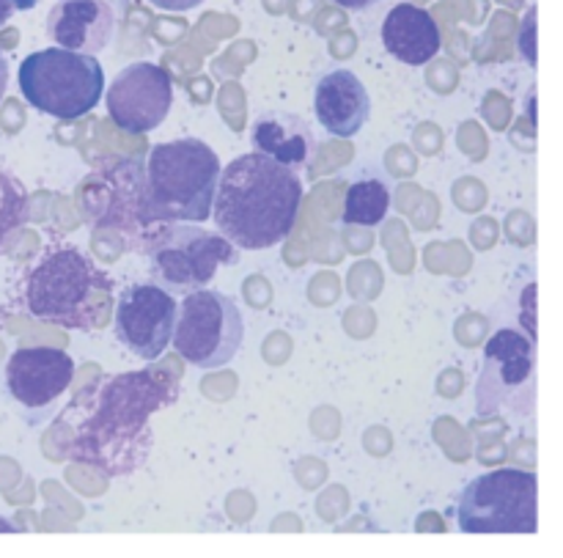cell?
I'll return each instance as SVG.
<instances>
[{
    "instance_id": "9c48e42d",
    "label": "cell",
    "mask_w": 563,
    "mask_h": 558,
    "mask_svg": "<svg viewBox=\"0 0 563 558\" xmlns=\"http://www.w3.org/2000/svg\"><path fill=\"white\" fill-rule=\"evenodd\" d=\"M80 204L88 223L119 231L132 248H143L146 237L159 226L146 212L141 160H113L88 174L80 187Z\"/></svg>"
},
{
    "instance_id": "44dd1931",
    "label": "cell",
    "mask_w": 563,
    "mask_h": 558,
    "mask_svg": "<svg viewBox=\"0 0 563 558\" xmlns=\"http://www.w3.org/2000/svg\"><path fill=\"white\" fill-rule=\"evenodd\" d=\"M148 3L163 11H190L196 6H201L203 0H148Z\"/></svg>"
},
{
    "instance_id": "d6986e66",
    "label": "cell",
    "mask_w": 563,
    "mask_h": 558,
    "mask_svg": "<svg viewBox=\"0 0 563 558\" xmlns=\"http://www.w3.org/2000/svg\"><path fill=\"white\" fill-rule=\"evenodd\" d=\"M27 223V193L14 176L0 171V251Z\"/></svg>"
},
{
    "instance_id": "9a60e30c",
    "label": "cell",
    "mask_w": 563,
    "mask_h": 558,
    "mask_svg": "<svg viewBox=\"0 0 563 558\" xmlns=\"http://www.w3.org/2000/svg\"><path fill=\"white\" fill-rule=\"evenodd\" d=\"M313 113L333 138H355L372 119V97L355 72L333 69L317 83Z\"/></svg>"
},
{
    "instance_id": "ac0fdd59",
    "label": "cell",
    "mask_w": 563,
    "mask_h": 558,
    "mask_svg": "<svg viewBox=\"0 0 563 558\" xmlns=\"http://www.w3.org/2000/svg\"><path fill=\"white\" fill-rule=\"evenodd\" d=\"M390 209V190L379 179H361L346 187L344 223L346 226H379Z\"/></svg>"
},
{
    "instance_id": "277c9868",
    "label": "cell",
    "mask_w": 563,
    "mask_h": 558,
    "mask_svg": "<svg viewBox=\"0 0 563 558\" xmlns=\"http://www.w3.org/2000/svg\"><path fill=\"white\" fill-rule=\"evenodd\" d=\"M220 157L198 138L157 143L143 163V196L154 223H201L212 215Z\"/></svg>"
},
{
    "instance_id": "4fadbf2b",
    "label": "cell",
    "mask_w": 563,
    "mask_h": 558,
    "mask_svg": "<svg viewBox=\"0 0 563 558\" xmlns=\"http://www.w3.org/2000/svg\"><path fill=\"white\" fill-rule=\"evenodd\" d=\"M75 380V361L53 347L16 350L5 363V389L27 411H47Z\"/></svg>"
},
{
    "instance_id": "d4e9b609",
    "label": "cell",
    "mask_w": 563,
    "mask_h": 558,
    "mask_svg": "<svg viewBox=\"0 0 563 558\" xmlns=\"http://www.w3.org/2000/svg\"><path fill=\"white\" fill-rule=\"evenodd\" d=\"M11 6H14V11H27L36 6V0H9Z\"/></svg>"
},
{
    "instance_id": "ffe728a7",
    "label": "cell",
    "mask_w": 563,
    "mask_h": 558,
    "mask_svg": "<svg viewBox=\"0 0 563 558\" xmlns=\"http://www.w3.org/2000/svg\"><path fill=\"white\" fill-rule=\"evenodd\" d=\"M537 9H528V17H526V25H522V33H520V50L526 53L528 64H533L537 61V53H533V44H537Z\"/></svg>"
},
{
    "instance_id": "8fae6325",
    "label": "cell",
    "mask_w": 563,
    "mask_h": 558,
    "mask_svg": "<svg viewBox=\"0 0 563 558\" xmlns=\"http://www.w3.org/2000/svg\"><path fill=\"white\" fill-rule=\"evenodd\" d=\"M179 303L159 284H132L115 303V336L141 361H157L174 339Z\"/></svg>"
},
{
    "instance_id": "2e32d148",
    "label": "cell",
    "mask_w": 563,
    "mask_h": 558,
    "mask_svg": "<svg viewBox=\"0 0 563 558\" xmlns=\"http://www.w3.org/2000/svg\"><path fill=\"white\" fill-rule=\"evenodd\" d=\"M379 36H383L385 50L407 66L429 64L443 47L438 22L432 20L427 9L416 3L394 6L383 20Z\"/></svg>"
},
{
    "instance_id": "cb8c5ba5",
    "label": "cell",
    "mask_w": 563,
    "mask_h": 558,
    "mask_svg": "<svg viewBox=\"0 0 563 558\" xmlns=\"http://www.w3.org/2000/svg\"><path fill=\"white\" fill-rule=\"evenodd\" d=\"M11 14H14V6L9 0H0V28L11 20Z\"/></svg>"
},
{
    "instance_id": "5b68a950",
    "label": "cell",
    "mask_w": 563,
    "mask_h": 558,
    "mask_svg": "<svg viewBox=\"0 0 563 558\" xmlns=\"http://www.w3.org/2000/svg\"><path fill=\"white\" fill-rule=\"evenodd\" d=\"M20 91L42 113L71 121L97 108L104 72L93 55L64 47H44L20 64Z\"/></svg>"
},
{
    "instance_id": "603a6c76",
    "label": "cell",
    "mask_w": 563,
    "mask_h": 558,
    "mask_svg": "<svg viewBox=\"0 0 563 558\" xmlns=\"http://www.w3.org/2000/svg\"><path fill=\"white\" fill-rule=\"evenodd\" d=\"M5 88H9V61H5L3 50H0V99H3Z\"/></svg>"
},
{
    "instance_id": "7a4b0ae2",
    "label": "cell",
    "mask_w": 563,
    "mask_h": 558,
    "mask_svg": "<svg viewBox=\"0 0 563 558\" xmlns=\"http://www.w3.org/2000/svg\"><path fill=\"white\" fill-rule=\"evenodd\" d=\"M300 201L297 171L253 149L220 168L212 201L214 226L236 251H267L291 234Z\"/></svg>"
},
{
    "instance_id": "5bb4252c",
    "label": "cell",
    "mask_w": 563,
    "mask_h": 558,
    "mask_svg": "<svg viewBox=\"0 0 563 558\" xmlns=\"http://www.w3.org/2000/svg\"><path fill=\"white\" fill-rule=\"evenodd\" d=\"M113 31L115 14L108 0H60L47 14L49 42L75 53H102Z\"/></svg>"
},
{
    "instance_id": "7c38bea8",
    "label": "cell",
    "mask_w": 563,
    "mask_h": 558,
    "mask_svg": "<svg viewBox=\"0 0 563 558\" xmlns=\"http://www.w3.org/2000/svg\"><path fill=\"white\" fill-rule=\"evenodd\" d=\"M533 385V341L520 330L504 328L484 347V369L478 378V413L489 400V413L500 411L504 402L517 405V396H531Z\"/></svg>"
},
{
    "instance_id": "8992f818",
    "label": "cell",
    "mask_w": 563,
    "mask_h": 558,
    "mask_svg": "<svg viewBox=\"0 0 563 558\" xmlns=\"http://www.w3.org/2000/svg\"><path fill=\"white\" fill-rule=\"evenodd\" d=\"M154 281L174 292L207 286L223 264L236 262V248L225 237L198 223H159L141 248Z\"/></svg>"
},
{
    "instance_id": "e0dca14e",
    "label": "cell",
    "mask_w": 563,
    "mask_h": 558,
    "mask_svg": "<svg viewBox=\"0 0 563 558\" xmlns=\"http://www.w3.org/2000/svg\"><path fill=\"white\" fill-rule=\"evenodd\" d=\"M251 141L256 152L267 154L275 163L291 171L308 168L313 152H317V143H313L311 127L306 124V119L286 113V110H267V113L258 116L251 127Z\"/></svg>"
},
{
    "instance_id": "52a82bcc",
    "label": "cell",
    "mask_w": 563,
    "mask_h": 558,
    "mask_svg": "<svg viewBox=\"0 0 563 558\" xmlns=\"http://www.w3.org/2000/svg\"><path fill=\"white\" fill-rule=\"evenodd\" d=\"M537 473L498 468L465 488L456 521L465 534H533L539 526Z\"/></svg>"
},
{
    "instance_id": "6da1fadb",
    "label": "cell",
    "mask_w": 563,
    "mask_h": 558,
    "mask_svg": "<svg viewBox=\"0 0 563 558\" xmlns=\"http://www.w3.org/2000/svg\"><path fill=\"white\" fill-rule=\"evenodd\" d=\"M82 396L66 455L110 477H126L146 462L154 440L148 418L174 405L179 383L168 372H126L97 380Z\"/></svg>"
},
{
    "instance_id": "ba28073f",
    "label": "cell",
    "mask_w": 563,
    "mask_h": 558,
    "mask_svg": "<svg viewBox=\"0 0 563 558\" xmlns=\"http://www.w3.org/2000/svg\"><path fill=\"white\" fill-rule=\"evenodd\" d=\"M174 347L198 369H220L234 361L245 341L242 311L218 289H192L176 314Z\"/></svg>"
},
{
    "instance_id": "3957f363",
    "label": "cell",
    "mask_w": 563,
    "mask_h": 558,
    "mask_svg": "<svg viewBox=\"0 0 563 558\" xmlns=\"http://www.w3.org/2000/svg\"><path fill=\"white\" fill-rule=\"evenodd\" d=\"M25 306L38 322L71 330L102 328L113 311V281L80 248L53 245L27 273Z\"/></svg>"
},
{
    "instance_id": "7402d4cb",
    "label": "cell",
    "mask_w": 563,
    "mask_h": 558,
    "mask_svg": "<svg viewBox=\"0 0 563 558\" xmlns=\"http://www.w3.org/2000/svg\"><path fill=\"white\" fill-rule=\"evenodd\" d=\"M330 3L341 6V9H350V11H361L368 9V6H377L379 0H330Z\"/></svg>"
},
{
    "instance_id": "30bf717a",
    "label": "cell",
    "mask_w": 563,
    "mask_h": 558,
    "mask_svg": "<svg viewBox=\"0 0 563 558\" xmlns=\"http://www.w3.org/2000/svg\"><path fill=\"white\" fill-rule=\"evenodd\" d=\"M104 102L119 130L132 135L152 132L168 119L174 105V77L154 61H135L113 77Z\"/></svg>"
}]
</instances>
